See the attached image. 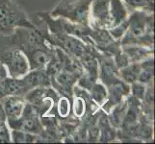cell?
<instances>
[{
	"instance_id": "cell-1",
	"label": "cell",
	"mask_w": 155,
	"mask_h": 144,
	"mask_svg": "<svg viewBox=\"0 0 155 144\" xmlns=\"http://www.w3.org/2000/svg\"><path fill=\"white\" fill-rule=\"evenodd\" d=\"M11 42L23 52L30 70L45 68L55 54V46L45 38L39 28H18L9 36Z\"/></svg>"
},
{
	"instance_id": "cell-2",
	"label": "cell",
	"mask_w": 155,
	"mask_h": 144,
	"mask_svg": "<svg viewBox=\"0 0 155 144\" xmlns=\"http://www.w3.org/2000/svg\"><path fill=\"white\" fill-rule=\"evenodd\" d=\"M154 14L132 11L128 17V28L120 43L154 48Z\"/></svg>"
},
{
	"instance_id": "cell-3",
	"label": "cell",
	"mask_w": 155,
	"mask_h": 144,
	"mask_svg": "<svg viewBox=\"0 0 155 144\" xmlns=\"http://www.w3.org/2000/svg\"><path fill=\"white\" fill-rule=\"evenodd\" d=\"M18 28L36 29L25 11L13 0H0V35L11 36Z\"/></svg>"
},
{
	"instance_id": "cell-4",
	"label": "cell",
	"mask_w": 155,
	"mask_h": 144,
	"mask_svg": "<svg viewBox=\"0 0 155 144\" xmlns=\"http://www.w3.org/2000/svg\"><path fill=\"white\" fill-rule=\"evenodd\" d=\"M0 61L6 66L11 78H21L30 71L27 58L11 42L9 36L0 35Z\"/></svg>"
},
{
	"instance_id": "cell-5",
	"label": "cell",
	"mask_w": 155,
	"mask_h": 144,
	"mask_svg": "<svg viewBox=\"0 0 155 144\" xmlns=\"http://www.w3.org/2000/svg\"><path fill=\"white\" fill-rule=\"evenodd\" d=\"M93 0H60L48 13L53 18H64L74 23L89 25V11Z\"/></svg>"
},
{
	"instance_id": "cell-6",
	"label": "cell",
	"mask_w": 155,
	"mask_h": 144,
	"mask_svg": "<svg viewBox=\"0 0 155 144\" xmlns=\"http://www.w3.org/2000/svg\"><path fill=\"white\" fill-rule=\"evenodd\" d=\"M10 130H20L40 136L45 132L41 117L37 110L29 103H26L23 114L18 119L7 122Z\"/></svg>"
},
{
	"instance_id": "cell-7",
	"label": "cell",
	"mask_w": 155,
	"mask_h": 144,
	"mask_svg": "<svg viewBox=\"0 0 155 144\" xmlns=\"http://www.w3.org/2000/svg\"><path fill=\"white\" fill-rule=\"evenodd\" d=\"M89 25L93 29H109L110 0H93L89 11Z\"/></svg>"
},
{
	"instance_id": "cell-8",
	"label": "cell",
	"mask_w": 155,
	"mask_h": 144,
	"mask_svg": "<svg viewBox=\"0 0 155 144\" xmlns=\"http://www.w3.org/2000/svg\"><path fill=\"white\" fill-rule=\"evenodd\" d=\"M3 105L7 122L15 121L22 115L26 105V100L23 96L19 95H8L0 99Z\"/></svg>"
},
{
	"instance_id": "cell-9",
	"label": "cell",
	"mask_w": 155,
	"mask_h": 144,
	"mask_svg": "<svg viewBox=\"0 0 155 144\" xmlns=\"http://www.w3.org/2000/svg\"><path fill=\"white\" fill-rule=\"evenodd\" d=\"M122 52L126 55L129 62H142L149 58L154 57V48L136 45L124 44L121 45Z\"/></svg>"
},
{
	"instance_id": "cell-10",
	"label": "cell",
	"mask_w": 155,
	"mask_h": 144,
	"mask_svg": "<svg viewBox=\"0 0 155 144\" xmlns=\"http://www.w3.org/2000/svg\"><path fill=\"white\" fill-rule=\"evenodd\" d=\"M131 11L122 0H110V28L122 23L129 17Z\"/></svg>"
},
{
	"instance_id": "cell-11",
	"label": "cell",
	"mask_w": 155,
	"mask_h": 144,
	"mask_svg": "<svg viewBox=\"0 0 155 144\" xmlns=\"http://www.w3.org/2000/svg\"><path fill=\"white\" fill-rule=\"evenodd\" d=\"M100 117H98L97 125H98V141L99 142H111L117 138V129L111 125L109 122L107 114L101 110Z\"/></svg>"
},
{
	"instance_id": "cell-12",
	"label": "cell",
	"mask_w": 155,
	"mask_h": 144,
	"mask_svg": "<svg viewBox=\"0 0 155 144\" xmlns=\"http://www.w3.org/2000/svg\"><path fill=\"white\" fill-rule=\"evenodd\" d=\"M140 71H141V62H131L126 66L119 69V75L122 81L128 85H130L133 82L138 81Z\"/></svg>"
},
{
	"instance_id": "cell-13",
	"label": "cell",
	"mask_w": 155,
	"mask_h": 144,
	"mask_svg": "<svg viewBox=\"0 0 155 144\" xmlns=\"http://www.w3.org/2000/svg\"><path fill=\"white\" fill-rule=\"evenodd\" d=\"M88 92L93 102L97 104L98 107H101L105 103L107 99V88L101 82H95L92 88L89 89Z\"/></svg>"
},
{
	"instance_id": "cell-14",
	"label": "cell",
	"mask_w": 155,
	"mask_h": 144,
	"mask_svg": "<svg viewBox=\"0 0 155 144\" xmlns=\"http://www.w3.org/2000/svg\"><path fill=\"white\" fill-rule=\"evenodd\" d=\"M153 66H154V57L149 58L141 62V71L139 74L138 81L143 84H149L153 82L154 74H153Z\"/></svg>"
},
{
	"instance_id": "cell-15",
	"label": "cell",
	"mask_w": 155,
	"mask_h": 144,
	"mask_svg": "<svg viewBox=\"0 0 155 144\" xmlns=\"http://www.w3.org/2000/svg\"><path fill=\"white\" fill-rule=\"evenodd\" d=\"M131 11H143L154 14V0H122Z\"/></svg>"
},
{
	"instance_id": "cell-16",
	"label": "cell",
	"mask_w": 155,
	"mask_h": 144,
	"mask_svg": "<svg viewBox=\"0 0 155 144\" xmlns=\"http://www.w3.org/2000/svg\"><path fill=\"white\" fill-rule=\"evenodd\" d=\"M57 113L61 119H67L71 110V97L65 95H60L57 99Z\"/></svg>"
},
{
	"instance_id": "cell-17",
	"label": "cell",
	"mask_w": 155,
	"mask_h": 144,
	"mask_svg": "<svg viewBox=\"0 0 155 144\" xmlns=\"http://www.w3.org/2000/svg\"><path fill=\"white\" fill-rule=\"evenodd\" d=\"M11 140L15 143H30L36 142L38 139V136L30 133L20 131V130H11Z\"/></svg>"
},
{
	"instance_id": "cell-18",
	"label": "cell",
	"mask_w": 155,
	"mask_h": 144,
	"mask_svg": "<svg viewBox=\"0 0 155 144\" xmlns=\"http://www.w3.org/2000/svg\"><path fill=\"white\" fill-rule=\"evenodd\" d=\"M146 90H147L146 84H143L139 81L133 82L132 84H130V95L138 99L139 101L143 100L146 93Z\"/></svg>"
},
{
	"instance_id": "cell-19",
	"label": "cell",
	"mask_w": 155,
	"mask_h": 144,
	"mask_svg": "<svg viewBox=\"0 0 155 144\" xmlns=\"http://www.w3.org/2000/svg\"><path fill=\"white\" fill-rule=\"evenodd\" d=\"M7 122H0V143H10L11 132Z\"/></svg>"
},
{
	"instance_id": "cell-20",
	"label": "cell",
	"mask_w": 155,
	"mask_h": 144,
	"mask_svg": "<svg viewBox=\"0 0 155 144\" xmlns=\"http://www.w3.org/2000/svg\"><path fill=\"white\" fill-rule=\"evenodd\" d=\"M9 77V74L7 71V68L3 65V62L0 61V82L4 81L5 79H7Z\"/></svg>"
},
{
	"instance_id": "cell-21",
	"label": "cell",
	"mask_w": 155,
	"mask_h": 144,
	"mask_svg": "<svg viewBox=\"0 0 155 144\" xmlns=\"http://www.w3.org/2000/svg\"><path fill=\"white\" fill-rule=\"evenodd\" d=\"M0 122H7V117H6V114H5L4 108H3L1 101H0Z\"/></svg>"
},
{
	"instance_id": "cell-22",
	"label": "cell",
	"mask_w": 155,
	"mask_h": 144,
	"mask_svg": "<svg viewBox=\"0 0 155 144\" xmlns=\"http://www.w3.org/2000/svg\"><path fill=\"white\" fill-rule=\"evenodd\" d=\"M4 97V93H3V90H2V87H1V84H0V99Z\"/></svg>"
}]
</instances>
